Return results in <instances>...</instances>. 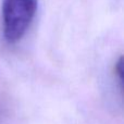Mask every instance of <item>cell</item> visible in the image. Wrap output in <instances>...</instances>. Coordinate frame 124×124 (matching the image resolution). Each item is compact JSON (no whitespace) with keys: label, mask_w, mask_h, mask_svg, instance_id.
<instances>
[{"label":"cell","mask_w":124,"mask_h":124,"mask_svg":"<svg viewBox=\"0 0 124 124\" xmlns=\"http://www.w3.org/2000/svg\"><path fill=\"white\" fill-rule=\"evenodd\" d=\"M37 0H3V36L8 43L21 40L37 11Z\"/></svg>","instance_id":"obj_1"},{"label":"cell","mask_w":124,"mask_h":124,"mask_svg":"<svg viewBox=\"0 0 124 124\" xmlns=\"http://www.w3.org/2000/svg\"><path fill=\"white\" fill-rule=\"evenodd\" d=\"M116 75H118L119 79H122V57H121L120 59H119L118 63L116 64Z\"/></svg>","instance_id":"obj_2"}]
</instances>
